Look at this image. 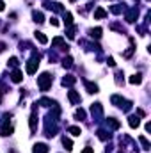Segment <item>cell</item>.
Masks as SVG:
<instances>
[{
	"label": "cell",
	"instance_id": "6da1fadb",
	"mask_svg": "<svg viewBox=\"0 0 151 153\" xmlns=\"http://www.w3.org/2000/svg\"><path fill=\"white\" fill-rule=\"evenodd\" d=\"M32 55L34 57L30 61H27V64H25V70H27L29 75H34L37 71V68H39V55H37V52H34Z\"/></svg>",
	"mask_w": 151,
	"mask_h": 153
},
{
	"label": "cell",
	"instance_id": "7a4b0ae2",
	"mask_svg": "<svg viewBox=\"0 0 151 153\" xmlns=\"http://www.w3.org/2000/svg\"><path fill=\"white\" fill-rule=\"evenodd\" d=\"M52 77L50 73H43L41 77H37V85H39V89L41 91H48L50 89V85H52Z\"/></svg>",
	"mask_w": 151,
	"mask_h": 153
},
{
	"label": "cell",
	"instance_id": "3957f363",
	"mask_svg": "<svg viewBox=\"0 0 151 153\" xmlns=\"http://www.w3.org/2000/svg\"><path fill=\"white\" fill-rule=\"evenodd\" d=\"M0 134H2L4 137H7V135H11V134H13V126L9 125V116H7V114L2 118V126H0Z\"/></svg>",
	"mask_w": 151,
	"mask_h": 153
},
{
	"label": "cell",
	"instance_id": "277c9868",
	"mask_svg": "<svg viewBox=\"0 0 151 153\" xmlns=\"http://www.w3.org/2000/svg\"><path fill=\"white\" fill-rule=\"evenodd\" d=\"M57 134V125H55V119H50L46 118V128H45V135L46 137H53Z\"/></svg>",
	"mask_w": 151,
	"mask_h": 153
},
{
	"label": "cell",
	"instance_id": "5b68a950",
	"mask_svg": "<svg viewBox=\"0 0 151 153\" xmlns=\"http://www.w3.org/2000/svg\"><path fill=\"white\" fill-rule=\"evenodd\" d=\"M137 18H139V9L137 7H132V9L126 11V21L128 23H135Z\"/></svg>",
	"mask_w": 151,
	"mask_h": 153
},
{
	"label": "cell",
	"instance_id": "8992f818",
	"mask_svg": "<svg viewBox=\"0 0 151 153\" xmlns=\"http://www.w3.org/2000/svg\"><path fill=\"white\" fill-rule=\"evenodd\" d=\"M29 125H30V132H36V128H37V112H36V105H34V111H32V114H30Z\"/></svg>",
	"mask_w": 151,
	"mask_h": 153
},
{
	"label": "cell",
	"instance_id": "52a82bcc",
	"mask_svg": "<svg viewBox=\"0 0 151 153\" xmlns=\"http://www.w3.org/2000/svg\"><path fill=\"white\" fill-rule=\"evenodd\" d=\"M75 82H77V77H73V75H66V77L62 78V85L64 87H71Z\"/></svg>",
	"mask_w": 151,
	"mask_h": 153
},
{
	"label": "cell",
	"instance_id": "ba28073f",
	"mask_svg": "<svg viewBox=\"0 0 151 153\" xmlns=\"http://www.w3.org/2000/svg\"><path fill=\"white\" fill-rule=\"evenodd\" d=\"M32 153H48V146L43 144V142H37V144H34Z\"/></svg>",
	"mask_w": 151,
	"mask_h": 153
},
{
	"label": "cell",
	"instance_id": "9c48e42d",
	"mask_svg": "<svg viewBox=\"0 0 151 153\" xmlns=\"http://www.w3.org/2000/svg\"><path fill=\"white\" fill-rule=\"evenodd\" d=\"M91 112H93V116H94V118H100V116H101V112H103L101 103H94V105L91 107Z\"/></svg>",
	"mask_w": 151,
	"mask_h": 153
},
{
	"label": "cell",
	"instance_id": "30bf717a",
	"mask_svg": "<svg viewBox=\"0 0 151 153\" xmlns=\"http://www.w3.org/2000/svg\"><path fill=\"white\" fill-rule=\"evenodd\" d=\"M68 96H70V102L71 103H80V94L77 93V91H68Z\"/></svg>",
	"mask_w": 151,
	"mask_h": 153
},
{
	"label": "cell",
	"instance_id": "8fae6325",
	"mask_svg": "<svg viewBox=\"0 0 151 153\" xmlns=\"http://www.w3.org/2000/svg\"><path fill=\"white\" fill-rule=\"evenodd\" d=\"M11 80L16 82V84L21 82V80H23V75H21V71H20V70H14V71L11 73Z\"/></svg>",
	"mask_w": 151,
	"mask_h": 153
},
{
	"label": "cell",
	"instance_id": "7c38bea8",
	"mask_svg": "<svg viewBox=\"0 0 151 153\" xmlns=\"http://www.w3.org/2000/svg\"><path fill=\"white\" fill-rule=\"evenodd\" d=\"M110 102H112V103H114V105H117V107H123V105H124V102H126V100H124V98H121V96H119V94H114V96H112V98H110Z\"/></svg>",
	"mask_w": 151,
	"mask_h": 153
},
{
	"label": "cell",
	"instance_id": "4fadbf2b",
	"mask_svg": "<svg viewBox=\"0 0 151 153\" xmlns=\"http://www.w3.org/2000/svg\"><path fill=\"white\" fill-rule=\"evenodd\" d=\"M128 125H130L132 128H139V125H140V119H139L137 116H130V118H128Z\"/></svg>",
	"mask_w": 151,
	"mask_h": 153
},
{
	"label": "cell",
	"instance_id": "5bb4252c",
	"mask_svg": "<svg viewBox=\"0 0 151 153\" xmlns=\"http://www.w3.org/2000/svg\"><path fill=\"white\" fill-rule=\"evenodd\" d=\"M32 18H34L36 23H43V21H45V16H43V13H39V11H32Z\"/></svg>",
	"mask_w": 151,
	"mask_h": 153
},
{
	"label": "cell",
	"instance_id": "9a60e30c",
	"mask_svg": "<svg viewBox=\"0 0 151 153\" xmlns=\"http://www.w3.org/2000/svg\"><path fill=\"white\" fill-rule=\"evenodd\" d=\"M107 126L112 128V130H117V128H119V121L114 119V118H109V119H107Z\"/></svg>",
	"mask_w": 151,
	"mask_h": 153
},
{
	"label": "cell",
	"instance_id": "2e32d148",
	"mask_svg": "<svg viewBox=\"0 0 151 153\" xmlns=\"http://www.w3.org/2000/svg\"><path fill=\"white\" fill-rule=\"evenodd\" d=\"M105 16H107V11H105V9L98 7V9L94 11V20H103Z\"/></svg>",
	"mask_w": 151,
	"mask_h": 153
},
{
	"label": "cell",
	"instance_id": "e0dca14e",
	"mask_svg": "<svg viewBox=\"0 0 151 153\" xmlns=\"http://www.w3.org/2000/svg\"><path fill=\"white\" fill-rule=\"evenodd\" d=\"M64 25H66V27H71V25H73V16H71V13H64Z\"/></svg>",
	"mask_w": 151,
	"mask_h": 153
},
{
	"label": "cell",
	"instance_id": "ac0fdd59",
	"mask_svg": "<svg viewBox=\"0 0 151 153\" xmlns=\"http://www.w3.org/2000/svg\"><path fill=\"white\" fill-rule=\"evenodd\" d=\"M85 87H87V91L93 94V93H98V85L96 84H93V82H87L85 80Z\"/></svg>",
	"mask_w": 151,
	"mask_h": 153
},
{
	"label": "cell",
	"instance_id": "d6986e66",
	"mask_svg": "<svg viewBox=\"0 0 151 153\" xmlns=\"http://www.w3.org/2000/svg\"><path fill=\"white\" fill-rule=\"evenodd\" d=\"M36 39L41 43V45H46V43H48V37L43 34V32H36Z\"/></svg>",
	"mask_w": 151,
	"mask_h": 153
},
{
	"label": "cell",
	"instance_id": "ffe728a7",
	"mask_svg": "<svg viewBox=\"0 0 151 153\" xmlns=\"http://www.w3.org/2000/svg\"><path fill=\"white\" fill-rule=\"evenodd\" d=\"M85 116H87V114H85V111H84V109H77V111H75V118H77L78 121L85 119Z\"/></svg>",
	"mask_w": 151,
	"mask_h": 153
},
{
	"label": "cell",
	"instance_id": "44dd1931",
	"mask_svg": "<svg viewBox=\"0 0 151 153\" xmlns=\"http://www.w3.org/2000/svg\"><path fill=\"white\" fill-rule=\"evenodd\" d=\"M62 144H64V148H66L68 151H71V149H73V141H71V139H68V137H64V139H62Z\"/></svg>",
	"mask_w": 151,
	"mask_h": 153
},
{
	"label": "cell",
	"instance_id": "7402d4cb",
	"mask_svg": "<svg viewBox=\"0 0 151 153\" xmlns=\"http://www.w3.org/2000/svg\"><path fill=\"white\" fill-rule=\"evenodd\" d=\"M101 29L100 27H96V29H91V37H94V39H100L101 37Z\"/></svg>",
	"mask_w": 151,
	"mask_h": 153
},
{
	"label": "cell",
	"instance_id": "603a6c76",
	"mask_svg": "<svg viewBox=\"0 0 151 153\" xmlns=\"http://www.w3.org/2000/svg\"><path fill=\"white\" fill-rule=\"evenodd\" d=\"M68 132H70L71 135H75V137H77V135H80V134H82V130H80V126H70V128H68Z\"/></svg>",
	"mask_w": 151,
	"mask_h": 153
},
{
	"label": "cell",
	"instance_id": "cb8c5ba5",
	"mask_svg": "<svg viewBox=\"0 0 151 153\" xmlns=\"http://www.w3.org/2000/svg\"><path fill=\"white\" fill-rule=\"evenodd\" d=\"M52 45H53V47H64V37H60V36L53 37V41H52Z\"/></svg>",
	"mask_w": 151,
	"mask_h": 153
},
{
	"label": "cell",
	"instance_id": "d4e9b609",
	"mask_svg": "<svg viewBox=\"0 0 151 153\" xmlns=\"http://www.w3.org/2000/svg\"><path fill=\"white\" fill-rule=\"evenodd\" d=\"M62 66H64V68H71V66H73V59H71L70 55L64 57V59H62Z\"/></svg>",
	"mask_w": 151,
	"mask_h": 153
},
{
	"label": "cell",
	"instance_id": "484cf974",
	"mask_svg": "<svg viewBox=\"0 0 151 153\" xmlns=\"http://www.w3.org/2000/svg\"><path fill=\"white\" fill-rule=\"evenodd\" d=\"M140 82H142V75H140V73L130 77V84H140Z\"/></svg>",
	"mask_w": 151,
	"mask_h": 153
},
{
	"label": "cell",
	"instance_id": "4316f807",
	"mask_svg": "<svg viewBox=\"0 0 151 153\" xmlns=\"http://www.w3.org/2000/svg\"><path fill=\"white\" fill-rule=\"evenodd\" d=\"M37 103H39V105H43V107H50V105H55V103H53L52 100H48V98H41Z\"/></svg>",
	"mask_w": 151,
	"mask_h": 153
},
{
	"label": "cell",
	"instance_id": "83f0119b",
	"mask_svg": "<svg viewBox=\"0 0 151 153\" xmlns=\"http://www.w3.org/2000/svg\"><path fill=\"white\" fill-rule=\"evenodd\" d=\"M98 137H100L101 141H107V139H110V134H107L105 130H98Z\"/></svg>",
	"mask_w": 151,
	"mask_h": 153
},
{
	"label": "cell",
	"instance_id": "f1b7e54d",
	"mask_svg": "<svg viewBox=\"0 0 151 153\" xmlns=\"http://www.w3.org/2000/svg\"><path fill=\"white\" fill-rule=\"evenodd\" d=\"M50 9H53V11H57V13H64V7H62V4H59V2L52 4V6H50Z\"/></svg>",
	"mask_w": 151,
	"mask_h": 153
},
{
	"label": "cell",
	"instance_id": "f546056e",
	"mask_svg": "<svg viewBox=\"0 0 151 153\" xmlns=\"http://www.w3.org/2000/svg\"><path fill=\"white\" fill-rule=\"evenodd\" d=\"M123 9H124L123 6H112V7H110V11H112L114 14H121V13H123Z\"/></svg>",
	"mask_w": 151,
	"mask_h": 153
},
{
	"label": "cell",
	"instance_id": "4dcf8cb0",
	"mask_svg": "<svg viewBox=\"0 0 151 153\" xmlns=\"http://www.w3.org/2000/svg\"><path fill=\"white\" fill-rule=\"evenodd\" d=\"M139 141H140V144H142V148H144V149H149V142H147V139H146L144 135H140V137H139Z\"/></svg>",
	"mask_w": 151,
	"mask_h": 153
},
{
	"label": "cell",
	"instance_id": "1f68e13d",
	"mask_svg": "<svg viewBox=\"0 0 151 153\" xmlns=\"http://www.w3.org/2000/svg\"><path fill=\"white\" fill-rule=\"evenodd\" d=\"M18 64H20V62H18L16 57H11V59H9V66H11V68H18Z\"/></svg>",
	"mask_w": 151,
	"mask_h": 153
},
{
	"label": "cell",
	"instance_id": "d6a6232c",
	"mask_svg": "<svg viewBox=\"0 0 151 153\" xmlns=\"http://www.w3.org/2000/svg\"><path fill=\"white\" fill-rule=\"evenodd\" d=\"M75 30H77V27H73V25H71V27H70V30H68V37H70V39H73V37H75Z\"/></svg>",
	"mask_w": 151,
	"mask_h": 153
},
{
	"label": "cell",
	"instance_id": "836d02e7",
	"mask_svg": "<svg viewBox=\"0 0 151 153\" xmlns=\"http://www.w3.org/2000/svg\"><path fill=\"white\" fill-rule=\"evenodd\" d=\"M50 23H52L53 27H57V25H59V20H57V18H50Z\"/></svg>",
	"mask_w": 151,
	"mask_h": 153
},
{
	"label": "cell",
	"instance_id": "e575fe53",
	"mask_svg": "<svg viewBox=\"0 0 151 153\" xmlns=\"http://www.w3.org/2000/svg\"><path fill=\"white\" fill-rule=\"evenodd\" d=\"M107 62H109V66H116V62H114V59H112V57L107 59Z\"/></svg>",
	"mask_w": 151,
	"mask_h": 153
},
{
	"label": "cell",
	"instance_id": "d590c367",
	"mask_svg": "<svg viewBox=\"0 0 151 153\" xmlns=\"http://www.w3.org/2000/svg\"><path fill=\"white\" fill-rule=\"evenodd\" d=\"M82 153H93V148H85V149H82Z\"/></svg>",
	"mask_w": 151,
	"mask_h": 153
},
{
	"label": "cell",
	"instance_id": "8d00e7d4",
	"mask_svg": "<svg viewBox=\"0 0 151 153\" xmlns=\"http://www.w3.org/2000/svg\"><path fill=\"white\" fill-rule=\"evenodd\" d=\"M7 47H6V43H0V52H4Z\"/></svg>",
	"mask_w": 151,
	"mask_h": 153
},
{
	"label": "cell",
	"instance_id": "74e56055",
	"mask_svg": "<svg viewBox=\"0 0 151 153\" xmlns=\"http://www.w3.org/2000/svg\"><path fill=\"white\" fill-rule=\"evenodd\" d=\"M4 9H6V4L2 2V0H0V11H4Z\"/></svg>",
	"mask_w": 151,
	"mask_h": 153
},
{
	"label": "cell",
	"instance_id": "f35d334b",
	"mask_svg": "<svg viewBox=\"0 0 151 153\" xmlns=\"http://www.w3.org/2000/svg\"><path fill=\"white\" fill-rule=\"evenodd\" d=\"M71 2H75V0H71Z\"/></svg>",
	"mask_w": 151,
	"mask_h": 153
}]
</instances>
